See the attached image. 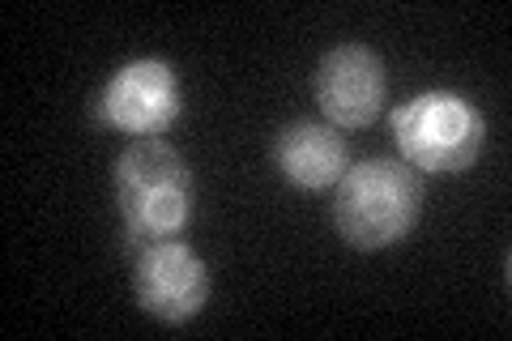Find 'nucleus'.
Returning <instances> with one entry per match:
<instances>
[{"instance_id":"f257e3e1","label":"nucleus","mask_w":512,"mask_h":341,"mask_svg":"<svg viewBox=\"0 0 512 341\" xmlns=\"http://www.w3.org/2000/svg\"><path fill=\"white\" fill-rule=\"evenodd\" d=\"M111 192L128 252L154 239H180L197 209L188 158L163 137H137L124 145L111 162Z\"/></svg>"},{"instance_id":"39448f33","label":"nucleus","mask_w":512,"mask_h":341,"mask_svg":"<svg viewBox=\"0 0 512 341\" xmlns=\"http://www.w3.org/2000/svg\"><path fill=\"white\" fill-rule=\"evenodd\" d=\"M137 307L163 324H188L210 303V269L184 239H154L133 252Z\"/></svg>"},{"instance_id":"0eeeda50","label":"nucleus","mask_w":512,"mask_h":341,"mask_svg":"<svg viewBox=\"0 0 512 341\" xmlns=\"http://www.w3.org/2000/svg\"><path fill=\"white\" fill-rule=\"evenodd\" d=\"M274 167L299 192H325L346 175L350 145L325 120H295L274 137Z\"/></svg>"},{"instance_id":"423d86ee","label":"nucleus","mask_w":512,"mask_h":341,"mask_svg":"<svg viewBox=\"0 0 512 341\" xmlns=\"http://www.w3.org/2000/svg\"><path fill=\"white\" fill-rule=\"evenodd\" d=\"M316 107L333 128H367L389 103V69L367 43H338L316 64Z\"/></svg>"},{"instance_id":"f03ea898","label":"nucleus","mask_w":512,"mask_h":341,"mask_svg":"<svg viewBox=\"0 0 512 341\" xmlns=\"http://www.w3.org/2000/svg\"><path fill=\"white\" fill-rule=\"evenodd\" d=\"M423 222V175L402 158L350 162L333 184V226L346 248H397Z\"/></svg>"},{"instance_id":"7ed1b4c3","label":"nucleus","mask_w":512,"mask_h":341,"mask_svg":"<svg viewBox=\"0 0 512 341\" xmlns=\"http://www.w3.org/2000/svg\"><path fill=\"white\" fill-rule=\"evenodd\" d=\"M397 154L419 175H461L470 171L487 141V120L466 94L423 90L393 111Z\"/></svg>"},{"instance_id":"20e7f679","label":"nucleus","mask_w":512,"mask_h":341,"mask_svg":"<svg viewBox=\"0 0 512 341\" xmlns=\"http://www.w3.org/2000/svg\"><path fill=\"white\" fill-rule=\"evenodd\" d=\"M99 124L116 128L124 137H163L167 128L184 116V81L180 69L163 56H137L120 64L103 81L94 99Z\"/></svg>"}]
</instances>
